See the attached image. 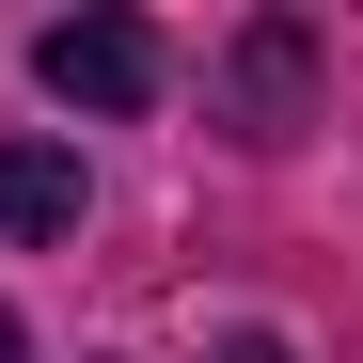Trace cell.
Returning <instances> with one entry per match:
<instances>
[{
    "instance_id": "cell-1",
    "label": "cell",
    "mask_w": 363,
    "mask_h": 363,
    "mask_svg": "<svg viewBox=\"0 0 363 363\" xmlns=\"http://www.w3.org/2000/svg\"><path fill=\"white\" fill-rule=\"evenodd\" d=\"M32 79L64 95V111H143L158 95V32L143 16H48L32 32Z\"/></svg>"
},
{
    "instance_id": "cell-2",
    "label": "cell",
    "mask_w": 363,
    "mask_h": 363,
    "mask_svg": "<svg viewBox=\"0 0 363 363\" xmlns=\"http://www.w3.org/2000/svg\"><path fill=\"white\" fill-rule=\"evenodd\" d=\"M300 64H316V48H300V16L237 32V143H284V127H300Z\"/></svg>"
},
{
    "instance_id": "cell-3",
    "label": "cell",
    "mask_w": 363,
    "mask_h": 363,
    "mask_svg": "<svg viewBox=\"0 0 363 363\" xmlns=\"http://www.w3.org/2000/svg\"><path fill=\"white\" fill-rule=\"evenodd\" d=\"M0 237H79V143H0Z\"/></svg>"
},
{
    "instance_id": "cell-4",
    "label": "cell",
    "mask_w": 363,
    "mask_h": 363,
    "mask_svg": "<svg viewBox=\"0 0 363 363\" xmlns=\"http://www.w3.org/2000/svg\"><path fill=\"white\" fill-rule=\"evenodd\" d=\"M206 363H300V347H284V332H221Z\"/></svg>"
},
{
    "instance_id": "cell-5",
    "label": "cell",
    "mask_w": 363,
    "mask_h": 363,
    "mask_svg": "<svg viewBox=\"0 0 363 363\" xmlns=\"http://www.w3.org/2000/svg\"><path fill=\"white\" fill-rule=\"evenodd\" d=\"M0 363H32V332H16V300H0Z\"/></svg>"
}]
</instances>
